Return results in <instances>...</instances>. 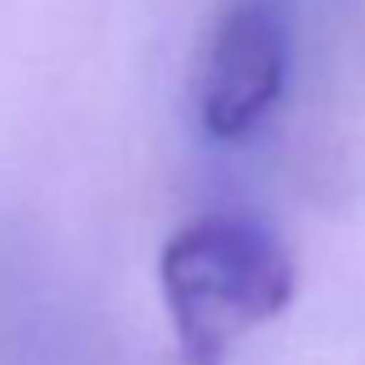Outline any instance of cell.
<instances>
[{
	"label": "cell",
	"mask_w": 365,
	"mask_h": 365,
	"mask_svg": "<svg viewBox=\"0 0 365 365\" xmlns=\"http://www.w3.org/2000/svg\"><path fill=\"white\" fill-rule=\"evenodd\" d=\"M159 288L185 365H228V356L275 322L297 288L279 237L250 215H202L168 237Z\"/></svg>",
	"instance_id": "cell-1"
},
{
	"label": "cell",
	"mask_w": 365,
	"mask_h": 365,
	"mask_svg": "<svg viewBox=\"0 0 365 365\" xmlns=\"http://www.w3.org/2000/svg\"><path fill=\"white\" fill-rule=\"evenodd\" d=\"M292 65L288 14L275 0H237L215 22L198 69V120L215 142L254 138L279 108Z\"/></svg>",
	"instance_id": "cell-2"
}]
</instances>
